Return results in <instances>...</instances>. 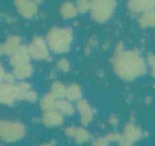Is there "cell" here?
I'll return each mask as SVG.
<instances>
[{"mask_svg": "<svg viewBox=\"0 0 155 146\" xmlns=\"http://www.w3.org/2000/svg\"><path fill=\"white\" fill-rule=\"evenodd\" d=\"M111 62L116 75L125 81L140 78L146 73L147 67L140 51L135 49H127L122 42L116 45Z\"/></svg>", "mask_w": 155, "mask_h": 146, "instance_id": "obj_1", "label": "cell"}, {"mask_svg": "<svg viewBox=\"0 0 155 146\" xmlns=\"http://www.w3.org/2000/svg\"><path fill=\"white\" fill-rule=\"evenodd\" d=\"M45 39L51 52L58 55L65 54L72 47L73 31L68 27H54L48 31Z\"/></svg>", "mask_w": 155, "mask_h": 146, "instance_id": "obj_2", "label": "cell"}, {"mask_svg": "<svg viewBox=\"0 0 155 146\" xmlns=\"http://www.w3.org/2000/svg\"><path fill=\"white\" fill-rule=\"evenodd\" d=\"M25 124L20 121L0 118V140L13 144L22 140L26 136Z\"/></svg>", "mask_w": 155, "mask_h": 146, "instance_id": "obj_3", "label": "cell"}, {"mask_svg": "<svg viewBox=\"0 0 155 146\" xmlns=\"http://www.w3.org/2000/svg\"><path fill=\"white\" fill-rule=\"evenodd\" d=\"M116 5V0H91V17L97 22H108L113 17Z\"/></svg>", "mask_w": 155, "mask_h": 146, "instance_id": "obj_4", "label": "cell"}, {"mask_svg": "<svg viewBox=\"0 0 155 146\" xmlns=\"http://www.w3.org/2000/svg\"><path fill=\"white\" fill-rule=\"evenodd\" d=\"M28 47L31 59L35 61H48L50 59V49L45 38L41 36H35Z\"/></svg>", "mask_w": 155, "mask_h": 146, "instance_id": "obj_5", "label": "cell"}, {"mask_svg": "<svg viewBox=\"0 0 155 146\" xmlns=\"http://www.w3.org/2000/svg\"><path fill=\"white\" fill-rule=\"evenodd\" d=\"M143 138V131L136 124L131 121L126 124L122 132V139L119 144L133 145Z\"/></svg>", "mask_w": 155, "mask_h": 146, "instance_id": "obj_6", "label": "cell"}, {"mask_svg": "<svg viewBox=\"0 0 155 146\" xmlns=\"http://www.w3.org/2000/svg\"><path fill=\"white\" fill-rule=\"evenodd\" d=\"M18 100L17 86L15 83H0V105L12 106Z\"/></svg>", "mask_w": 155, "mask_h": 146, "instance_id": "obj_7", "label": "cell"}, {"mask_svg": "<svg viewBox=\"0 0 155 146\" xmlns=\"http://www.w3.org/2000/svg\"><path fill=\"white\" fill-rule=\"evenodd\" d=\"M16 86L18 100L26 101L28 103H35L38 100L37 91L26 80H20V82L17 83Z\"/></svg>", "mask_w": 155, "mask_h": 146, "instance_id": "obj_8", "label": "cell"}, {"mask_svg": "<svg viewBox=\"0 0 155 146\" xmlns=\"http://www.w3.org/2000/svg\"><path fill=\"white\" fill-rule=\"evenodd\" d=\"M17 12L24 18H32L38 11V0H15Z\"/></svg>", "mask_w": 155, "mask_h": 146, "instance_id": "obj_9", "label": "cell"}, {"mask_svg": "<svg viewBox=\"0 0 155 146\" xmlns=\"http://www.w3.org/2000/svg\"><path fill=\"white\" fill-rule=\"evenodd\" d=\"M65 134L78 144L88 143L91 139V136L88 131L80 126H68L65 130Z\"/></svg>", "mask_w": 155, "mask_h": 146, "instance_id": "obj_10", "label": "cell"}, {"mask_svg": "<svg viewBox=\"0 0 155 146\" xmlns=\"http://www.w3.org/2000/svg\"><path fill=\"white\" fill-rule=\"evenodd\" d=\"M76 111H78L79 114L80 122L84 126L88 125L94 118V109L85 100L81 99L80 100L76 102Z\"/></svg>", "mask_w": 155, "mask_h": 146, "instance_id": "obj_11", "label": "cell"}, {"mask_svg": "<svg viewBox=\"0 0 155 146\" xmlns=\"http://www.w3.org/2000/svg\"><path fill=\"white\" fill-rule=\"evenodd\" d=\"M64 116L55 108L43 111L41 116V123L43 125L48 128L59 127L64 123Z\"/></svg>", "mask_w": 155, "mask_h": 146, "instance_id": "obj_12", "label": "cell"}, {"mask_svg": "<svg viewBox=\"0 0 155 146\" xmlns=\"http://www.w3.org/2000/svg\"><path fill=\"white\" fill-rule=\"evenodd\" d=\"M127 9L134 15H140L148 10L155 9V0H128Z\"/></svg>", "mask_w": 155, "mask_h": 146, "instance_id": "obj_13", "label": "cell"}, {"mask_svg": "<svg viewBox=\"0 0 155 146\" xmlns=\"http://www.w3.org/2000/svg\"><path fill=\"white\" fill-rule=\"evenodd\" d=\"M9 56H10L9 62L12 67L22 63L30 62V59H31L28 47L26 46H20L17 50Z\"/></svg>", "mask_w": 155, "mask_h": 146, "instance_id": "obj_14", "label": "cell"}, {"mask_svg": "<svg viewBox=\"0 0 155 146\" xmlns=\"http://www.w3.org/2000/svg\"><path fill=\"white\" fill-rule=\"evenodd\" d=\"M13 68V73L18 80H27L34 73V67L30 62L17 65Z\"/></svg>", "mask_w": 155, "mask_h": 146, "instance_id": "obj_15", "label": "cell"}, {"mask_svg": "<svg viewBox=\"0 0 155 146\" xmlns=\"http://www.w3.org/2000/svg\"><path fill=\"white\" fill-rule=\"evenodd\" d=\"M54 108L57 111L61 112L64 117L65 116H72L76 112V106H74L72 101L68 100L66 98L57 100Z\"/></svg>", "mask_w": 155, "mask_h": 146, "instance_id": "obj_16", "label": "cell"}, {"mask_svg": "<svg viewBox=\"0 0 155 146\" xmlns=\"http://www.w3.org/2000/svg\"><path fill=\"white\" fill-rule=\"evenodd\" d=\"M20 46H22V38L18 35L9 36L6 38L5 42H3V47L6 56H11Z\"/></svg>", "mask_w": 155, "mask_h": 146, "instance_id": "obj_17", "label": "cell"}, {"mask_svg": "<svg viewBox=\"0 0 155 146\" xmlns=\"http://www.w3.org/2000/svg\"><path fill=\"white\" fill-rule=\"evenodd\" d=\"M65 98L72 102H78L83 99V90L81 86L78 83H71L66 87Z\"/></svg>", "mask_w": 155, "mask_h": 146, "instance_id": "obj_18", "label": "cell"}, {"mask_svg": "<svg viewBox=\"0 0 155 146\" xmlns=\"http://www.w3.org/2000/svg\"><path fill=\"white\" fill-rule=\"evenodd\" d=\"M138 23L143 29L155 27V9L148 10L140 14L138 17Z\"/></svg>", "mask_w": 155, "mask_h": 146, "instance_id": "obj_19", "label": "cell"}, {"mask_svg": "<svg viewBox=\"0 0 155 146\" xmlns=\"http://www.w3.org/2000/svg\"><path fill=\"white\" fill-rule=\"evenodd\" d=\"M60 13L62 18L67 19V20L73 19L78 14L75 4L69 1L65 2L61 5L60 8Z\"/></svg>", "mask_w": 155, "mask_h": 146, "instance_id": "obj_20", "label": "cell"}, {"mask_svg": "<svg viewBox=\"0 0 155 146\" xmlns=\"http://www.w3.org/2000/svg\"><path fill=\"white\" fill-rule=\"evenodd\" d=\"M49 93L55 98L56 100L65 98L66 86L61 81H54L51 85Z\"/></svg>", "mask_w": 155, "mask_h": 146, "instance_id": "obj_21", "label": "cell"}, {"mask_svg": "<svg viewBox=\"0 0 155 146\" xmlns=\"http://www.w3.org/2000/svg\"><path fill=\"white\" fill-rule=\"evenodd\" d=\"M56 100H57L49 92L42 96L40 99V107H41V109L42 110V112L54 108Z\"/></svg>", "mask_w": 155, "mask_h": 146, "instance_id": "obj_22", "label": "cell"}, {"mask_svg": "<svg viewBox=\"0 0 155 146\" xmlns=\"http://www.w3.org/2000/svg\"><path fill=\"white\" fill-rule=\"evenodd\" d=\"M75 5L78 10V13H87L91 10V0H77Z\"/></svg>", "mask_w": 155, "mask_h": 146, "instance_id": "obj_23", "label": "cell"}, {"mask_svg": "<svg viewBox=\"0 0 155 146\" xmlns=\"http://www.w3.org/2000/svg\"><path fill=\"white\" fill-rule=\"evenodd\" d=\"M57 68L59 71H61L62 73H67L70 71L71 69V63H70V61L63 57V58H61L58 62H57Z\"/></svg>", "mask_w": 155, "mask_h": 146, "instance_id": "obj_24", "label": "cell"}, {"mask_svg": "<svg viewBox=\"0 0 155 146\" xmlns=\"http://www.w3.org/2000/svg\"><path fill=\"white\" fill-rule=\"evenodd\" d=\"M147 67L149 69L150 74L153 78L155 79V55L154 54H149L147 57Z\"/></svg>", "mask_w": 155, "mask_h": 146, "instance_id": "obj_25", "label": "cell"}, {"mask_svg": "<svg viewBox=\"0 0 155 146\" xmlns=\"http://www.w3.org/2000/svg\"><path fill=\"white\" fill-rule=\"evenodd\" d=\"M107 140L109 143H118L120 144L122 139V132H117V131H110L105 135Z\"/></svg>", "mask_w": 155, "mask_h": 146, "instance_id": "obj_26", "label": "cell"}, {"mask_svg": "<svg viewBox=\"0 0 155 146\" xmlns=\"http://www.w3.org/2000/svg\"><path fill=\"white\" fill-rule=\"evenodd\" d=\"M92 144L95 146H106L109 145L110 143L107 140L105 135H104V136H101V137L95 138L94 140L92 141Z\"/></svg>", "mask_w": 155, "mask_h": 146, "instance_id": "obj_27", "label": "cell"}, {"mask_svg": "<svg viewBox=\"0 0 155 146\" xmlns=\"http://www.w3.org/2000/svg\"><path fill=\"white\" fill-rule=\"evenodd\" d=\"M17 79L15 77L13 72L12 73H8V72H5V77H4V82H6V83H15V80Z\"/></svg>", "mask_w": 155, "mask_h": 146, "instance_id": "obj_28", "label": "cell"}, {"mask_svg": "<svg viewBox=\"0 0 155 146\" xmlns=\"http://www.w3.org/2000/svg\"><path fill=\"white\" fill-rule=\"evenodd\" d=\"M119 122H120L119 118L115 114H112L110 117V118H109V124H110V125L111 127H114V128L117 127L118 124H119Z\"/></svg>", "mask_w": 155, "mask_h": 146, "instance_id": "obj_29", "label": "cell"}, {"mask_svg": "<svg viewBox=\"0 0 155 146\" xmlns=\"http://www.w3.org/2000/svg\"><path fill=\"white\" fill-rule=\"evenodd\" d=\"M95 46H96V42L93 41V40H91V41L89 42V44L86 46V49H85L86 53H87V54H91V51L93 50V49L95 48Z\"/></svg>", "mask_w": 155, "mask_h": 146, "instance_id": "obj_30", "label": "cell"}, {"mask_svg": "<svg viewBox=\"0 0 155 146\" xmlns=\"http://www.w3.org/2000/svg\"><path fill=\"white\" fill-rule=\"evenodd\" d=\"M5 73V67H4V65L2 64V62H0V83L4 81Z\"/></svg>", "mask_w": 155, "mask_h": 146, "instance_id": "obj_31", "label": "cell"}, {"mask_svg": "<svg viewBox=\"0 0 155 146\" xmlns=\"http://www.w3.org/2000/svg\"><path fill=\"white\" fill-rule=\"evenodd\" d=\"M5 56V52L4 49V47H3V43H0V56Z\"/></svg>", "mask_w": 155, "mask_h": 146, "instance_id": "obj_32", "label": "cell"}]
</instances>
